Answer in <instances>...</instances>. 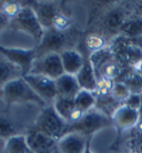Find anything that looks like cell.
<instances>
[{"mask_svg":"<svg viewBox=\"0 0 142 153\" xmlns=\"http://www.w3.org/2000/svg\"><path fill=\"white\" fill-rule=\"evenodd\" d=\"M4 101L7 108L16 103H35L41 109L48 104L36 93L22 78L10 81L4 87Z\"/></svg>","mask_w":142,"mask_h":153,"instance_id":"cell-1","label":"cell"},{"mask_svg":"<svg viewBox=\"0 0 142 153\" xmlns=\"http://www.w3.org/2000/svg\"><path fill=\"white\" fill-rule=\"evenodd\" d=\"M69 123L58 114L54 105H47L41 109V112L36 119L33 126H31V130L38 131L40 133L46 134L52 139L59 141L60 139L65 135Z\"/></svg>","mask_w":142,"mask_h":153,"instance_id":"cell-2","label":"cell"},{"mask_svg":"<svg viewBox=\"0 0 142 153\" xmlns=\"http://www.w3.org/2000/svg\"><path fill=\"white\" fill-rule=\"evenodd\" d=\"M111 126H113L112 119L94 108L91 111L85 113L78 121L69 123L67 133H78L91 139L93 134Z\"/></svg>","mask_w":142,"mask_h":153,"instance_id":"cell-3","label":"cell"},{"mask_svg":"<svg viewBox=\"0 0 142 153\" xmlns=\"http://www.w3.org/2000/svg\"><path fill=\"white\" fill-rule=\"evenodd\" d=\"M9 28L16 31H22L29 35L33 39L37 46L41 42L46 30L38 20L35 10L29 4H25L19 13L10 20Z\"/></svg>","mask_w":142,"mask_h":153,"instance_id":"cell-4","label":"cell"},{"mask_svg":"<svg viewBox=\"0 0 142 153\" xmlns=\"http://www.w3.org/2000/svg\"><path fill=\"white\" fill-rule=\"evenodd\" d=\"M29 74L45 76L54 80L65 74L60 53L52 52V53L43 54L41 57H37L32 63Z\"/></svg>","mask_w":142,"mask_h":153,"instance_id":"cell-5","label":"cell"},{"mask_svg":"<svg viewBox=\"0 0 142 153\" xmlns=\"http://www.w3.org/2000/svg\"><path fill=\"white\" fill-rule=\"evenodd\" d=\"M68 37L69 35L67 33V31H60L54 28L46 29L41 42L35 47L36 58L52 52L61 53L62 51L67 50L65 47L68 42Z\"/></svg>","mask_w":142,"mask_h":153,"instance_id":"cell-6","label":"cell"},{"mask_svg":"<svg viewBox=\"0 0 142 153\" xmlns=\"http://www.w3.org/2000/svg\"><path fill=\"white\" fill-rule=\"evenodd\" d=\"M23 79L48 105L54 104V100L58 98L56 80L37 74H27L23 76Z\"/></svg>","mask_w":142,"mask_h":153,"instance_id":"cell-7","label":"cell"},{"mask_svg":"<svg viewBox=\"0 0 142 153\" xmlns=\"http://www.w3.org/2000/svg\"><path fill=\"white\" fill-rule=\"evenodd\" d=\"M0 54H2L21 68L23 73V76L30 73L32 63L36 59V49H20V48H10V47H4L0 45Z\"/></svg>","mask_w":142,"mask_h":153,"instance_id":"cell-8","label":"cell"},{"mask_svg":"<svg viewBox=\"0 0 142 153\" xmlns=\"http://www.w3.org/2000/svg\"><path fill=\"white\" fill-rule=\"evenodd\" d=\"M112 123L118 132H127L135 129L140 123L139 111L121 104L112 114Z\"/></svg>","mask_w":142,"mask_h":153,"instance_id":"cell-9","label":"cell"},{"mask_svg":"<svg viewBox=\"0 0 142 153\" xmlns=\"http://www.w3.org/2000/svg\"><path fill=\"white\" fill-rule=\"evenodd\" d=\"M28 148L32 153H54L57 149L58 141L38 132L29 129L26 134Z\"/></svg>","mask_w":142,"mask_h":153,"instance_id":"cell-10","label":"cell"},{"mask_svg":"<svg viewBox=\"0 0 142 153\" xmlns=\"http://www.w3.org/2000/svg\"><path fill=\"white\" fill-rule=\"evenodd\" d=\"M90 139L78 133H67L58 141L60 153H85Z\"/></svg>","mask_w":142,"mask_h":153,"instance_id":"cell-11","label":"cell"},{"mask_svg":"<svg viewBox=\"0 0 142 153\" xmlns=\"http://www.w3.org/2000/svg\"><path fill=\"white\" fill-rule=\"evenodd\" d=\"M29 6L35 10L38 20L45 29L54 27V20L59 15L57 4L54 2H31Z\"/></svg>","mask_w":142,"mask_h":153,"instance_id":"cell-12","label":"cell"},{"mask_svg":"<svg viewBox=\"0 0 142 153\" xmlns=\"http://www.w3.org/2000/svg\"><path fill=\"white\" fill-rule=\"evenodd\" d=\"M52 105L56 109V111L58 112V114L68 123L76 122V121H78L82 115L85 114V113H81L80 111H78L77 109H76L74 99L59 98L58 97L57 99L54 100Z\"/></svg>","mask_w":142,"mask_h":153,"instance_id":"cell-13","label":"cell"},{"mask_svg":"<svg viewBox=\"0 0 142 153\" xmlns=\"http://www.w3.org/2000/svg\"><path fill=\"white\" fill-rule=\"evenodd\" d=\"M77 81L80 85L81 90H87L90 92H94L98 85V78L96 71L93 69L92 63L90 61V58L85 57V62L81 70L76 76Z\"/></svg>","mask_w":142,"mask_h":153,"instance_id":"cell-14","label":"cell"},{"mask_svg":"<svg viewBox=\"0 0 142 153\" xmlns=\"http://www.w3.org/2000/svg\"><path fill=\"white\" fill-rule=\"evenodd\" d=\"M56 87H57V93L59 98L74 99L81 90L76 76H71L67 73L56 79Z\"/></svg>","mask_w":142,"mask_h":153,"instance_id":"cell-15","label":"cell"},{"mask_svg":"<svg viewBox=\"0 0 142 153\" xmlns=\"http://www.w3.org/2000/svg\"><path fill=\"white\" fill-rule=\"evenodd\" d=\"M60 57H61V62L65 73L71 74V76H77L83 65L85 57L73 49L62 51L60 53Z\"/></svg>","mask_w":142,"mask_h":153,"instance_id":"cell-16","label":"cell"},{"mask_svg":"<svg viewBox=\"0 0 142 153\" xmlns=\"http://www.w3.org/2000/svg\"><path fill=\"white\" fill-rule=\"evenodd\" d=\"M22 76L23 73L20 67L16 65L2 54H0V89H4V85L10 81Z\"/></svg>","mask_w":142,"mask_h":153,"instance_id":"cell-17","label":"cell"},{"mask_svg":"<svg viewBox=\"0 0 142 153\" xmlns=\"http://www.w3.org/2000/svg\"><path fill=\"white\" fill-rule=\"evenodd\" d=\"M76 109L81 113H87L94 109L97 104V98L93 92L87 91V90H80L77 97L74 98Z\"/></svg>","mask_w":142,"mask_h":153,"instance_id":"cell-18","label":"cell"},{"mask_svg":"<svg viewBox=\"0 0 142 153\" xmlns=\"http://www.w3.org/2000/svg\"><path fill=\"white\" fill-rule=\"evenodd\" d=\"M26 134H18L6 140L4 144V153H29Z\"/></svg>","mask_w":142,"mask_h":153,"instance_id":"cell-19","label":"cell"},{"mask_svg":"<svg viewBox=\"0 0 142 153\" xmlns=\"http://www.w3.org/2000/svg\"><path fill=\"white\" fill-rule=\"evenodd\" d=\"M19 128L8 114L0 113V139L8 140L15 135H18Z\"/></svg>","mask_w":142,"mask_h":153,"instance_id":"cell-20","label":"cell"},{"mask_svg":"<svg viewBox=\"0 0 142 153\" xmlns=\"http://www.w3.org/2000/svg\"><path fill=\"white\" fill-rule=\"evenodd\" d=\"M121 81L127 84L131 93L142 94V76L135 72V70L128 73Z\"/></svg>","mask_w":142,"mask_h":153,"instance_id":"cell-21","label":"cell"},{"mask_svg":"<svg viewBox=\"0 0 142 153\" xmlns=\"http://www.w3.org/2000/svg\"><path fill=\"white\" fill-rule=\"evenodd\" d=\"M131 96V91L123 81H114L111 90V97L113 99L122 104L126 100Z\"/></svg>","mask_w":142,"mask_h":153,"instance_id":"cell-22","label":"cell"},{"mask_svg":"<svg viewBox=\"0 0 142 153\" xmlns=\"http://www.w3.org/2000/svg\"><path fill=\"white\" fill-rule=\"evenodd\" d=\"M85 45H87V48L89 50L92 51V53L106 48V41L99 35H90L85 40Z\"/></svg>","mask_w":142,"mask_h":153,"instance_id":"cell-23","label":"cell"},{"mask_svg":"<svg viewBox=\"0 0 142 153\" xmlns=\"http://www.w3.org/2000/svg\"><path fill=\"white\" fill-rule=\"evenodd\" d=\"M22 4L19 2H15V1H4L2 8H1V11H4L6 15L12 19L13 17L18 15L20 12V10L22 9Z\"/></svg>","mask_w":142,"mask_h":153,"instance_id":"cell-24","label":"cell"},{"mask_svg":"<svg viewBox=\"0 0 142 153\" xmlns=\"http://www.w3.org/2000/svg\"><path fill=\"white\" fill-rule=\"evenodd\" d=\"M142 103V94H135V93H131V96L128 98L122 104L127 105V107L131 108V109H135L137 111H139V109L141 107Z\"/></svg>","mask_w":142,"mask_h":153,"instance_id":"cell-25","label":"cell"},{"mask_svg":"<svg viewBox=\"0 0 142 153\" xmlns=\"http://www.w3.org/2000/svg\"><path fill=\"white\" fill-rule=\"evenodd\" d=\"M10 18L8 17L4 11L0 10V35L1 32L6 29L7 27H9V23H10Z\"/></svg>","mask_w":142,"mask_h":153,"instance_id":"cell-26","label":"cell"},{"mask_svg":"<svg viewBox=\"0 0 142 153\" xmlns=\"http://www.w3.org/2000/svg\"><path fill=\"white\" fill-rule=\"evenodd\" d=\"M135 72L138 73V74H140V76H142V60L140 62H139L138 65L135 67Z\"/></svg>","mask_w":142,"mask_h":153,"instance_id":"cell-27","label":"cell"},{"mask_svg":"<svg viewBox=\"0 0 142 153\" xmlns=\"http://www.w3.org/2000/svg\"><path fill=\"white\" fill-rule=\"evenodd\" d=\"M85 153H93L92 151H91V149H90V142H89V144H88V146H87V149H85Z\"/></svg>","mask_w":142,"mask_h":153,"instance_id":"cell-28","label":"cell"},{"mask_svg":"<svg viewBox=\"0 0 142 153\" xmlns=\"http://www.w3.org/2000/svg\"><path fill=\"white\" fill-rule=\"evenodd\" d=\"M2 98H4V90L0 89V99H2Z\"/></svg>","mask_w":142,"mask_h":153,"instance_id":"cell-29","label":"cell"},{"mask_svg":"<svg viewBox=\"0 0 142 153\" xmlns=\"http://www.w3.org/2000/svg\"><path fill=\"white\" fill-rule=\"evenodd\" d=\"M29 153H32V152H31V151H29Z\"/></svg>","mask_w":142,"mask_h":153,"instance_id":"cell-30","label":"cell"}]
</instances>
